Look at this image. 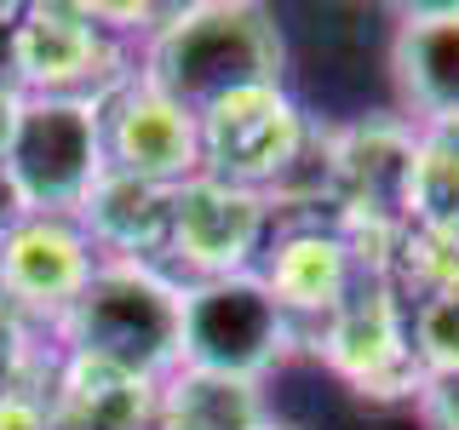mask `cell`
<instances>
[{"mask_svg": "<svg viewBox=\"0 0 459 430\" xmlns=\"http://www.w3.org/2000/svg\"><path fill=\"white\" fill-rule=\"evenodd\" d=\"M281 64H287V47L264 6L207 0V6H184L150 29L133 75L201 121L236 92L281 86Z\"/></svg>", "mask_w": 459, "mask_h": 430, "instance_id": "cell-1", "label": "cell"}, {"mask_svg": "<svg viewBox=\"0 0 459 430\" xmlns=\"http://www.w3.org/2000/svg\"><path fill=\"white\" fill-rule=\"evenodd\" d=\"M69 356L121 384H150L178 373L184 344V287L143 258H98L92 281L57 322Z\"/></svg>", "mask_w": 459, "mask_h": 430, "instance_id": "cell-2", "label": "cell"}, {"mask_svg": "<svg viewBox=\"0 0 459 430\" xmlns=\"http://www.w3.org/2000/svg\"><path fill=\"white\" fill-rule=\"evenodd\" d=\"M293 344V322L258 270L212 276L184 287V344L178 373H207L230 384H258Z\"/></svg>", "mask_w": 459, "mask_h": 430, "instance_id": "cell-3", "label": "cell"}, {"mask_svg": "<svg viewBox=\"0 0 459 430\" xmlns=\"http://www.w3.org/2000/svg\"><path fill=\"white\" fill-rule=\"evenodd\" d=\"M6 167L23 207L40 219H81L92 201L104 161V121L92 98H23L18 133L6 143Z\"/></svg>", "mask_w": 459, "mask_h": 430, "instance_id": "cell-4", "label": "cell"}, {"mask_svg": "<svg viewBox=\"0 0 459 430\" xmlns=\"http://www.w3.org/2000/svg\"><path fill=\"white\" fill-rule=\"evenodd\" d=\"M305 143H310V126L281 86L236 92L219 109L201 115V178L264 195L276 178L299 167Z\"/></svg>", "mask_w": 459, "mask_h": 430, "instance_id": "cell-5", "label": "cell"}, {"mask_svg": "<svg viewBox=\"0 0 459 430\" xmlns=\"http://www.w3.org/2000/svg\"><path fill=\"white\" fill-rule=\"evenodd\" d=\"M98 121H104L109 172L155 184V190H184L190 178H201V121L167 104L138 75L115 81L98 98Z\"/></svg>", "mask_w": 459, "mask_h": 430, "instance_id": "cell-6", "label": "cell"}, {"mask_svg": "<svg viewBox=\"0 0 459 430\" xmlns=\"http://www.w3.org/2000/svg\"><path fill=\"white\" fill-rule=\"evenodd\" d=\"M98 270V247L81 229V219H29L0 241V305L18 322H64L81 287Z\"/></svg>", "mask_w": 459, "mask_h": 430, "instance_id": "cell-7", "label": "cell"}, {"mask_svg": "<svg viewBox=\"0 0 459 430\" xmlns=\"http://www.w3.org/2000/svg\"><path fill=\"white\" fill-rule=\"evenodd\" d=\"M23 92L35 98H104L133 69H115V47L104 40L92 6H23L18 23Z\"/></svg>", "mask_w": 459, "mask_h": 430, "instance_id": "cell-8", "label": "cell"}, {"mask_svg": "<svg viewBox=\"0 0 459 430\" xmlns=\"http://www.w3.org/2000/svg\"><path fill=\"white\" fill-rule=\"evenodd\" d=\"M258 241H264V195L219 178H190L184 190H172L167 253L190 270V281L241 276Z\"/></svg>", "mask_w": 459, "mask_h": 430, "instance_id": "cell-9", "label": "cell"}, {"mask_svg": "<svg viewBox=\"0 0 459 430\" xmlns=\"http://www.w3.org/2000/svg\"><path fill=\"white\" fill-rule=\"evenodd\" d=\"M391 75L420 133L459 126V6H420L396 23Z\"/></svg>", "mask_w": 459, "mask_h": 430, "instance_id": "cell-10", "label": "cell"}, {"mask_svg": "<svg viewBox=\"0 0 459 430\" xmlns=\"http://www.w3.org/2000/svg\"><path fill=\"white\" fill-rule=\"evenodd\" d=\"M327 344H333V362L373 396H402L425 384V367L385 287H362V293L351 287V298L327 315Z\"/></svg>", "mask_w": 459, "mask_h": 430, "instance_id": "cell-11", "label": "cell"}, {"mask_svg": "<svg viewBox=\"0 0 459 430\" xmlns=\"http://www.w3.org/2000/svg\"><path fill=\"white\" fill-rule=\"evenodd\" d=\"M264 287L276 293V305L287 310V322L299 315H333L351 298V241L333 229H293L270 247V264L258 270Z\"/></svg>", "mask_w": 459, "mask_h": 430, "instance_id": "cell-12", "label": "cell"}, {"mask_svg": "<svg viewBox=\"0 0 459 430\" xmlns=\"http://www.w3.org/2000/svg\"><path fill=\"white\" fill-rule=\"evenodd\" d=\"M167 224H172V190L104 172L92 201L81 207V229L92 236L98 258H143L167 253Z\"/></svg>", "mask_w": 459, "mask_h": 430, "instance_id": "cell-13", "label": "cell"}, {"mask_svg": "<svg viewBox=\"0 0 459 430\" xmlns=\"http://www.w3.org/2000/svg\"><path fill=\"white\" fill-rule=\"evenodd\" d=\"M172 419H178V430H258L264 408H258L253 384L184 373L178 391H172Z\"/></svg>", "mask_w": 459, "mask_h": 430, "instance_id": "cell-14", "label": "cell"}, {"mask_svg": "<svg viewBox=\"0 0 459 430\" xmlns=\"http://www.w3.org/2000/svg\"><path fill=\"white\" fill-rule=\"evenodd\" d=\"M420 396H425V419L430 425H437V430H459V367L454 373H425Z\"/></svg>", "mask_w": 459, "mask_h": 430, "instance_id": "cell-15", "label": "cell"}, {"mask_svg": "<svg viewBox=\"0 0 459 430\" xmlns=\"http://www.w3.org/2000/svg\"><path fill=\"white\" fill-rule=\"evenodd\" d=\"M18 23H23V6H0V92H23V64H18Z\"/></svg>", "mask_w": 459, "mask_h": 430, "instance_id": "cell-16", "label": "cell"}, {"mask_svg": "<svg viewBox=\"0 0 459 430\" xmlns=\"http://www.w3.org/2000/svg\"><path fill=\"white\" fill-rule=\"evenodd\" d=\"M18 367H23V322H18L6 305H0V401H6L12 379H18Z\"/></svg>", "mask_w": 459, "mask_h": 430, "instance_id": "cell-17", "label": "cell"}, {"mask_svg": "<svg viewBox=\"0 0 459 430\" xmlns=\"http://www.w3.org/2000/svg\"><path fill=\"white\" fill-rule=\"evenodd\" d=\"M29 219V207H23V195H18V184H12V167L0 161V241L12 236V229H18Z\"/></svg>", "mask_w": 459, "mask_h": 430, "instance_id": "cell-18", "label": "cell"}, {"mask_svg": "<svg viewBox=\"0 0 459 430\" xmlns=\"http://www.w3.org/2000/svg\"><path fill=\"white\" fill-rule=\"evenodd\" d=\"M23 98H29V92H0V161H6V143H12V133H18Z\"/></svg>", "mask_w": 459, "mask_h": 430, "instance_id": "cell-19", "label": "cell"}, {"mask_svg": "<svg viewBox=\"0 0 459 430\" xmlns=\"http://www.w3.org/2000/svg\"><path fill=\"white\" fill-rule=\"evenodd\" d=\"M258 430H305V425H287V419H264Z\"/></svg>", "mask_w": 459, "mask_h": 430, "instance_id": "cell-20", "label": "cell"}]
</instances>
